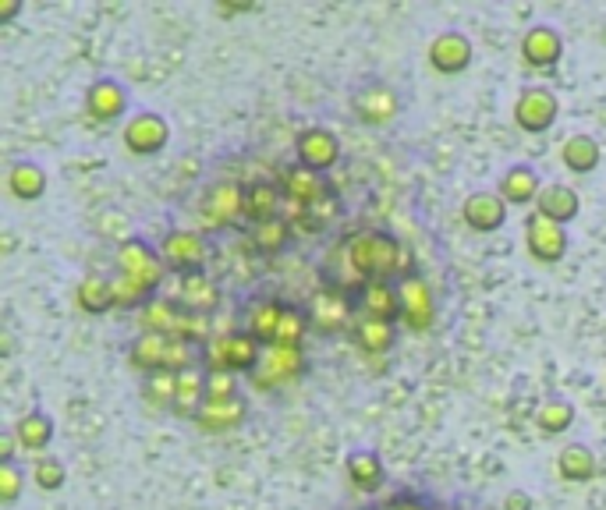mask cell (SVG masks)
<instances>
[{
  "mask_svg": "<svg viewBox=\"0 0 606 510\" xmlns=\"http://www.w3.org/2000/svg\"><path fill=\"white\" fill-rule=\"evenodd\" d=\"M348 255L355 270L366 280H394V277H412V255L397 238L383 231H358L348 241Z\"/></svg>",
  "mask_w": 606,
  "mask_h": 510,
  "instance_id": "1",
  "label": "cell"
},
{
  "mask_svg": "<svg viewBox=\"0 0 606 510\" xmlns=\"http://www.w3.org/2000/svg\"><path fill=\"white\" fill-rule=\"evenodd\" d=\"M202 355H206V365H210V369L252 372L259 365V358H263V344H259L249 330H245V333H224V337H217V333H213V337L206 340Z\"/></svg>",
  "mask_w": 606,
  "mask_h": 510,
  "instance_id": "2",
  "label": "cell"
},
{
  "mask_svg": "<svg viewBox=\"0 0 606 510\" xmlns=\"http://www.w3.org/2000/svg\"><path fill=\"white\" fill-rule=\"evenodd\" d=\"M164 270H167L164 255L156 252L153 245H146V241L128 238L117 248V273H128L139 284H146L149 291H156V287L164 284Z\"/></svg>",
  "mask_w": 606,
  "mask_h": 510,
  "instance_id": "3",
  "label": "cell"
},
{
  "mask_svg": "<svg viewBox=\"0 0 606 510\" xmlns=\"http://www.w3.org/2000/svg\"><path fill=\"white\" fill-rule=\"evenodd\" d=\"M302 372H305L302 351L270 344V348H263V358H259V365L252 369V383H256L259 390H277L284 387V383H291V379H298Z\"/></svg>",
  "mask_w": 606,
  "mask_h": 510,
  "instance_id": "4",
  "label": "cell"
},
{
  "mask_svg": "<svg viewBox=\"0 0 606 510\" xmlns=\"http://www.w3.org/2000/svg\"><path fill=\"white\" fill-rule=\"evenodd\" d=\"M174 305H181V309L188 312H199V316H213L220 305V287L213 284L210 277L202 270L195 273H181L178 284H174V291L167 294Z\"/></svg>",
  "mask_w": 606,
  "mask_h": 510,
  "instance_id": "5",
  "label": "cell"
},
{
  "mask_svg": "<svg viewBox=\"0 0 606 510\" xmlns=\"http://www.w3.org/2000/svg\"><path fill=\"white\" fill-rule=\"evenodd\" d=\"M309 323H312V330H319V333H337V330H344L348 326V319H351V302L344 298V291H337V287H319L316 294L309 298Z\"/></svg>",
  "mask_w": 606,
  "mask_h": 510,
  "instance_id": "6",
  "label": "cell"
},
{
  "mask_svg": "<svg viewBox=\"0 0 606 510\" xmlns=\"http://www.w3.org/2000/svg\"><path fill=\"white\" fill-rule=\"evenodd\" d=\"M557 114H560L557 96H553L550 89H525V93L518 96V103H514V121L532 135L553 128Z\"/></svg>",
  "mask_w": 606,
  "mask_h": 510,
  "instance_id": "7",
  "label": "cell"
},
{
  "mask_svg": "<svg viewBox=\"0 0 606 510\" xmlns=\"http://www.w3.org/2000/svg\"><path fill=\"white\" fill-rule=\"evenodd\" d=\"M397 294H401V319L412 330H429L436 319V305H433V291L422 277H404L397 284Z\"/></svg>",
  "mask_w": 606,
  "mask_h": 510,
  "instance_id": "8",
  "label": "cell"
},
{
  "mask_svg": "<svg viewBox=\"0 0 606 510\" xmlns=\"http://www.w3.org/2000/svg\"><path fill=\"white\" fill-rule=\"evenodd\" d=\"M525 241H529L532 259H539V263H560L564 252H568V231L560 224H553V220H546L543 213H532L529 217Z\"/></svg>",
  "mask_w": 606,
  "mask_h": 510,
  "instance_id": "9",
  "label": "cell"
},
{
  "mask_svg": "<svg viewBox=\"0 0 606 510\" xmlns=\"http://www.w3.org/2000/svg\"><path fill=\"white\" fill-rule=\"evenodd\" d=\"M160 255L174 273H195L206 263V241L195 231H171L160 245Z\"/></svg>",
  "mask_w": 606,
  "mask_h": 510,
  "instance_id": "10",
  "label": "cell"
},
{
  "mask_svg": "<svg viewBox=\"0 0 606 510\" xmlns=\"http://www.w3.org/2000/svg\"><path fill=\"white\" fill-rule=\"evenodd\" d=\"M167 135H171V128H167V121L160 114H139L128 121L125 128V146L132 149V153L139 156H153L160 153V149L167 146Z\"/></svg>",
  "mask_w": 606,
  "mask_h": 510,
  "instance_id": "11",
  "label": "cell"
},
{
  "mask_svg": "<svg viewBox=\"0 0 606 510\" xmlns=\"http://www.w3.org/2000/svg\"><path fill=\"white\" fill-rule=\"evenodd\" d=\"M202 213L213 224H234L238 217H245V188L238 181H217L202 199Z\"/></svg>",
  "mask_w": 606,
  "mask_h": 510,
  "instance_id": "12",
  "label": "cell"
},
{
  "mask_svg": "<svg viewBox=\"0 0 606 510\" xmlns=\"http://www.w3.org/2000/svg\"><path fill=\"white\" fill-rule=\"evenodd\" d=\"M351 107H355V114L366 124H387L390 117L401 110V103H397V96H394L390 85L373 82V85H362V89H358L355 100H351Z\"/></svg>",
  "mask_w": 606,
  "mask_h": 510,
  "instance_id": "13",
  "label": "cell"
},
{
  "mask_svg": "<svg viewBox=\"0 0 606 510\" xmlns=\"http://www.w3.org/2000/svg\"><path fill=\"white\" fill-rule=\"evenodd\" d=\"M295 149H298V160H302V167H309V170L334 167L337 156H341V146H337L334 132H327V128H305V132L298 135Z\"/></svg>",
  "mask_w": 606,
  "mask_h": 510,
  "instance_id": "14",
  "label": "cell"
},
{
  "mask_svg": "<svg viewBox=\"0 0 606 510\" xmlns=\"http://www.w3.org/2000/svg\"><path fill=\"white\" fill-rule=\"evenodd\" d=\"M468 61H472V43L461 32H440L429 47V64L443 75H458L468 68Z\"/></svg>",
  "mask_w": 606,
  "mask_h": 510,
  "instance_id": "15",
  "label": "cell"
},
{
  "mask_svg": "<svg viewBox=\"0 0 606 510\" xmlns=\"http://www.w3.org/2000/svg\"><path fill=\"white\" fill-rule=\"evenodd\" d=\"M358 309L369 319H383V323H394L401 316V294L394 291L390 280H369L362 291H358Z\"/></svg>",
  "mask_w": 606,
  "mask_h": 510,
  "instance_id": "16",
  "label": "cell"
},
{
  "mask_svg": "<svg viewBox=\"0 0 606 510\" xmlns=\"http://www.w3.org/2000/svg\"><path fill=\"white\" fill-rule=\"evenodd\" d=\"M507 217V202L500 192H475L465 199V224L475 227V231L490 234L497 227H504Z\"/></svg>",
  "mask_w": 606,
  "mask_h": 510,
  "instance_id": "17",
  "label": "cell"
},
{
  "mask_svg": "<svg viewBox=\"0 0 606 510\" xmlns=\"http://www.w3.org/2000/svg\"><path fill=\"white\" fill-rule=\"evenodd\" d=\"M245 415H249V404L238 394L227 397V401H206L195 422H199L202 433H227V429H238L245 422Z\"/></svg>",
  "mask_w": 606,
  "mask_h": 510,
  "instance_id": "18",
  "label": "cell"
},
{
  "mask_svg": "<svg viewBox=\"0 0 606 510\" xmlns=\"http://www.w3.org/2000/svg\"><path fill=\"white\" fill-rule=\"evenodd\" d=\"M521 54H525V61H529L532 68H553V64L560 61V54H564V39H560V32L550 29V25H536V29H529L525 39H521Z\"/></svg>",
  "mask_w": 606,
  "mask_h": 510,
  "instance_id": "19",
  "label": "cell"
},
{
  "mask_svg": "<svg viewBox=\"0 0 606 510\" xmlns=\"http://www.w3.org/2000/svg\"><path fill=\"white\" fill-rule=\"evenodd\" d=\"M206 376H210V369H199V365L178 372V394H174V408H171L174 415L199 418L202 404H206Z\"/></svg>",
  "mask_w": 606,
  "mask_h": 510,
  "instance_id": "20",
  "label": "cell"
},
{
  "mask_svg": "<svg viewBox=\"0 0 606 510\" xmlns=\"http://www.w3.org/2000/svg\"><path fill=\"white\" fill-rule=\"evenodd\" d=\"M181 319H185V309L174 305L171 298H149L139 312V323L146 333H164V337H178L181 333Z\"/></svg>",
  "mask_w": 606,
  "mask_h": 510,
  "instance_id": "21",
  "label": "cell"
},
{
  "mask_svg": "<svg viewBox=\"0 0 606 510\" xmlns=\"http://www.w3.org/2000/svg\"><path fill=\"white\" fill-rule=\"evenodd\" d=\"M280 206H284V192L277 185H270V181H256V185L245 188V220L252 227L277 220Z\"/></svg>",
  "mask_w": 606,
  "mask_h": 510,
  "instance_id": "22",
  "label": "cell"
},
{
  "mask_svg": "<svg viewBox=\"0 0 606 510\" xmlns=\"http://www.w3.org/2000/svg\"><path fill=\"white\" fill-rule=\"evenodd\" d=\"M86 107H89V114H93L96 121H114V117L125 114L128 96H125V89L114 82V78H100V82H93V89H89Z\"/></svg>",
  "mask_w": 606,
  "mask_h": 510,
  "instance_id": "23",
  "label": "cell"
},
{
  "mask_svg": "<svg viewBox=\"0 0 606 510\" xmlns=\"http://www.w3.org/2000/svg\"><path fill=\"white\" fill-rule=\"evenodd\" d=\"M539 209L536 213H543L546 220H553V224H568V220L578 217V209H582V202H578V192L568 185H546L543 192H539Z\"/></svg>",
  "mask_w": 606,
  "mask_h": 510,
  "instance_id": "24",
  "label": "cell"
},
{
  "mask_svg": "<svg viewBox=\"0 0 606 510\" xmlns=\"http://www.w3.org/2000/svg\"><path fill=\"white\" fill-rule=\"evenodd\" d=\"M330 188H327V181H323V174L319 170H309V167H291L288 174H284V195L288 199H295V202H305V206H312L316 199H323Z\"/></svg>",
  "mask_w": 606,
  "mask_h": 510,
  "instance_id": "25",
  "label": "cell"
},
{
  "mask_svg": "<svg viewBox=\"0 0 606 510\" xmlns=\"http://www.w3.org/2000/svg\"><path fill=\"white\" fill-rule=\"evenodd\" d=\"M167 344H171V337H164V333H146V330H142L139 337H135L128 358H132V365L142 372V376H149V372L164 369Z\"/></svg>",
  "mask_w": 606,
  "mask_h": 510,
  "instance_id": "26",
  "label": "cell"
},
{
  "mask_svg": "<svg viewBox=\"0 0 606 510\" xmlns=\"http://www.w3.org/2000/svg\"><path fill=\"white\" fill-rule=\"evenodd\" d=\"M539 178L532 167H511L504 174V181H500V195H504V202H511V206H525V202L539 199Z\"/></svg>",
  "mask_w": 606,
  "mask_h": 510,
  "instance_id": "27",
  "label": "cell"
},
{
  "mask_svg": "<svg viewBox=\"0 0 606 510\" xmlns=\"http://www.w3.org/2000/svg\"><path fill=\"white\" fill-rule=\"evenodd\" d=\"M355 340L358 348L369 351V355H383V351L394 348V323H383V319H369V316H358L355 323Z\"/></svg>",
  "mask_w": 606,
  "mask_h": 510,
  "instance_id": "28",
  "label": "cell"
},
{
  "mask_svg": "<svg viewBox=\"0 0 606 510\" xmlns=\"http://www.w3.org/2000/svg\"><path fill=\"white\" fill-rule=\"evenodd\" d=\"M348 479L355 482L362 493H376V489L383 486V464L376 454H369V450H355V454L348 457Z\"/></svg>",
  "mask_w": 606,
  "mask_h": 510,
  "instance_id": "29",
  "label": "cell"
},
{
  "mask_svg": "<svg viewBox=\"0 0 606 510\" xmlns=\"http://www.w3.org/2000/svg\"><path fill=\"white\" fill-rule=\"evenodd\" d=\"M15 440L22 443L25 450H43V447H50V440H54V422H50V415H43V411H32V415L18 418Z\"/></svg>",
  "mask_w": 606,
  "mask_h": 510,
  "instance_id": "30",
  "label": "cell"
},
{
  "mask_svg": "<svg viewBox=\"0 0 606 510\" xmlns=\"http://www.w3.org/2000/svg\"><path fill=\"white\" fill-rule=\"evenodd\" d=\"M305 330H309V312H305V309H295V305H284L273 344H277V348H295V351H302Z\"/></svg>",
  "mask_w": 606,
  "mask_h": 510,
  "instance_id": "31",
  "label": "cell"
},
{
  "mask_svg": "<svg viewBox=\"0 0 606 510\" xmlns=\"http://www.w3.org/2000/svg\"><path fill=\"white\" fill-rule=\"evenodd\" d=\"M78 305L86 312H93V316H103V312L114 305V287H110V280L100 277V273H89V277L78 284Z\"/></svg>",
  "mask_w": 606,
  "mask_h": 510,
  "instance_id": "32",
  "label": "cell"
},
{
  "mask_svg": "<svg viewBox=\"0 0 606 510\" xmlns=\"http://www.w3.org/2000/svg\"><path fill=\"white\" fill-rule=\"evenodd\" d=\"M174 394H178V372L156 369L142 379V397L153 408H174Z\"/></svg>",
  "mask_w": 606,
  "mask_h": 510,
  "instance_id": "33",
  "label": "cell"
},
{
  "mask_svg": "<svg viewBox=\"0 0 606 510\" xmlns=\"http://www.w3.org/2000/svg\"><path fill=\"white\" fill-rule=\"evenodd\" d=\"M564 167L575 170V174H589L592 167L599 163V142L592 135H571L564 142Z\"/></svg>",
  "mask_w": 606,
  "mask_h": 510,
  "instance_id": "34",
  "label": "cell"
},
{
  "mask_svg": "<svg viewBox=\"0 0 606 510\" xmlns=\"http://www.w3.org/2000/svg\"><path fill=\"white\" fill-rule=\"evenodd\" d=\"M8 188L18 195V199L32 202V199H39V195L47 192V174H43L36 163H15V167H11Z\"/></svg>",
  "mask_w": 606,
  "mask_h": 510,
  "instance_id": "35",
  "label": "cell"
},
{
  "mask_svg": "<svg viewBox=\"0 0 606 510\" xmlns=\"http://www.w3.org/2000/svg\"><path fill=\"white\" fill-rule=\"evenodd\" d=\"M280 312H284V305L280 302H256L249 309V333L263 344V348H270L273 337H277Z\"/></svg>",
  "mask_w": 606,
  "mask_h": 510,
  "instance_id": "36",
  "label": "cell"
},
{
  "mask_svg": "<svg viewBox=\"0 0 606 510\" xmlns=\"http://www.w3.org/2000/svg\"><path fill=\"white\" fill-rule=\"evenodd\" d=\"M557 468H560V475H564L568 482H589L592 475H596V457H592L589 447L575 443V447L560 450Z\"/></svg>",
  "mask_w": 606,
  "mask_h": 510,
  "instance_id": "37",
  "label": "cell"
},
{
  "mask_svg": "<svg viewBox=\"0 0 606 510\" xmlns=\"http://www.w3.org/2000/svg\"><path fill=\"white\" fill-rule=\"evenodd\" d=\"M337 213H341V199H337L334 192H327L323 199H316L309 209H305V217L298 220V231L302 234H323L327 231L330 220H337Z\"/></svg>",
  "mask_w": 606,
  "mask_h": 510,
  "instance_id": "38",
  "label": "cell"
},
{
  "mask_svg": "<svg viewBox=\"0 0 606 510\" xmlns=\"http://www.w3.org/2000/svg\"><path fill=\"white\" fill-rule=\"evenodd\" d=\"M249 238H252V245H256V252H263V255H277L280 248L288 245V238H291V224L284 217H277V220H266V224H256L249 231Z\"/></svg>",
  "mask_w": 606,
  "mask_h": 510,
  "instance_id": "39",
  "label": "cell"
},
{
  "mask_svg": "<svg viewBox=\"0 0 606 510\" xmlns=\"http://www.w3.org/2000/svg\"><path fill=\"white\" fill-rule=\"evenodd\" d=\"M110 287H114V305H121V309H142V305L149 302V287L139 284L135 277H128V273H117V277H110Z\"/></svg>",
  "mask_w": 606,
  "mask_h": 510,
  "instance_id": "40",
  "label": "cell"
},
{
  "mask_svg": "<svg viewBox=\"0 0 606 510\" xmlns=\"http://www.w3.org/2000/svg\"><path fill=\"white\" fill-rule=\"evenodd\" d=\"M536 422L543 433H564V429L575 422V408H571L568 401H560V397H550V401L536 411Z\"/></svg>",
  "mask_w": 606,
  "mask_h": 510,
  "instance_id": "41",
  "label": "cell"
},
{
  "mask_svg": "<svg viewBox=\"0 0 606 510\" xmlns=\"http://www.w3.org/2000/svg\"><path fill=\"white\" fill-rule=\"evenodd\" d=\"M227 397H238V372L210 369V376H206V401H227Z\"/></svg>",
  "mask_w": 606,
  "mask_h": 510,
  "instance_id": "42",
  "label": "cell"
},
{
  "mask_svg": "<svg viewBox=\"0 0 606 510\" xmlns=\"http://www.w3.org/2000/svg\"><path fill=\"white\" fill-rule=\"evenodd\" d=\"M36 486L47 489V493L64 486V464L57 461V457H43V461L36 464Z\"/></svg>",
  "mask_w": 606,
  "mask_h": 510,
  "instance_id": "43",
  "label": "cell"
},
{
  "mask_svg": "<svg viewBox=\"0 0 606 510\" xmlns=\"http://www.w3.org/2000/svg\"><path fill=\"white\" fill-rule=\"evenodd\" d=\"M18 493H22V468H15V464H0V500L15 503Z\"/></svg>",
  "mask_w": 606,
  "mask_h": 510,
  "instance_id": "44",
  "label": "cell"
},
{
  "mask_svg": "<svg viewBox=\"0 0 606 510\" xmlns=\"http://www.w3.org/2000/svg\"><path fill=\"white\" fill-rule=\"evenodd\" d=\"M15 433L0 436V464H15Z\"/></svg>",
  "mask_w": 606,
  "mask_h": 510,
  "instance_id": "45",
  "label": "cell"
},
{
  "mask_svg": "<svg viewBox=\"0 0 606 510\" xmlns=\"http://www.w3.org/2000/svg\"><path fill=\"white\" fill-rule=\"evenodd\" d=\"M504 507L507 510H532V496L529 493H511L504 500Z\"/></svg>",
  "mask_w": 606,
  "mask_h": 510,
  "instance_id": "46",
  "label": "cell"
},
{
  "mask_svg": "<svg viewBox=\"0 0 606 510\" xmlns=\"http://www.w3.org/2000/svg\"><path fill=\"white\" fill-rule=\"evenodd\" d=\"M18 8H22L18 0H11V4H0V22H8V18H15V15H18Z\"/></svg>",
  "mask_w": 606,
  "mask_h": 510,
  "instance_id": "47",
  "label": "cell"
},
{
  "mask_svg": "<svg viewBox=\"0 0 606 510\" xmlns=\"http://www.w3.org/2000/svg\"><path fill=\"white\" fill-rule=\"evenodd\" d=\"M390 510H426V507H419V503H401V507H390Z\"/></svg>",
  "mask_w": 606,
  "mask_h": 510,
  "instance_id": "48",
  "label": "cell"
}]
</instances>
